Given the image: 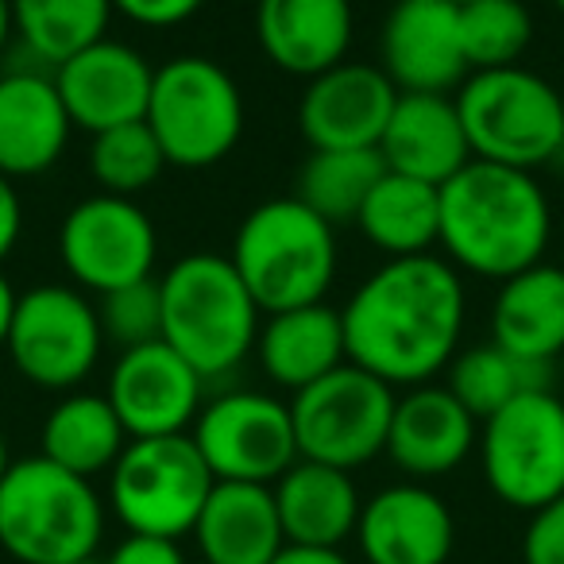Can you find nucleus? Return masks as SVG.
<instances>
[{"label": "nucleus", "instance_id": "1", "mask_svg": "<svg viewBox=\"0 0 564 564\" xmlns=\"http://www.w3.org/2000/svg\"><path fill=\"white\" fill-rule=\"evenodd\" d=\"M468 322L464 274L441 256L387 259L340 310L348 364L387 387L433 383L456 360Z\"/></svg>", "mask_w": 564, "mask_h": 564}, {"label": "nucleus", "instance_id": "2", "mask_svg": "<svg viewBox=\"0 0 564 564\" xmlns=\"http://www.w3.org/2000/svg\"><path fill=\"white\" fill-rule=\"evenodd\" d=\"M437 194V243L456 271L502 282L541 263L553 236V205L533 171L471 159Z\"/></svg>", "mask_w": 564, "mask_h": 564}, {"label": "nucleus", "instance_id": "3", "mask_svg": "<svg viewBox=\"0 0 564 564\" xmlns=\"http://www.w3.org/2000/svg\"><path fill=\"white\" fill-rule=\"evenodd\" d=\"M163 340L205 379H225L256 352L259 306L232 259L194 251L159 279Z\"/></svg>", "mask_w": 564, "mask_h": 564}, {"label": "nucleus", "instance_id": "4", "mask_svg": "<svg viewBox=\"0 0 564 564\" xmlns=\"http://www.w3.org/2000/svg\"><path fill=\"white\" fill-rule=\"evenodd\" d=\"M228 259L259 314L317 306L337 279V228L299 197H271L240 220Z\"/></svg>", "mask_w": 564, "mask_h": 564}, {"label": "nucleus", "instance_id": "5", "mask_svg": "<svg viewBox=\"0 0 564 564\" xmlns=\"http://www.w3.org/2000/svg\"><path fill=\"white\" fill-rule=\"evenodd\" d=\"M105 499L94 479L47 456L12 460L0 479V549L20 564H74L97 556Z\"/></svg>", "mask_w": 564, "mask_h": 564}, {"label": "nucleus", "instance_id": "6", "mask_svg": "<svg viewBox=\"0 0 564 564\" xmlns=\"http://www.w3.org/2000/svg\"><path fill=\"white\" fill-rule=\"evenodd\" d=\"M453 101L471 159L533 171L564 151L561 89L525 66L468 74Z\"/></svg>", "mask_w": 564, "mask_h": 564}, {"label": "nucleus", "instance_id": "7", "mask_svg": "<svg viewBox=\"0 0 564 564\" xmlns=\"http://www.w3.org/2000/svg\"><path fill=\"white\" fill-rule=\"evenodd\" d=\"M243 117V94L225 66L205 55H178L155 70L143 120L155 132L166 163L205 171L236 151Z\"/></svg>", "mask_w": 564, "mask_h": 564}, {"label": "nucleus", "instance_id": "8", "mask_svg": "<svg viewBox=\"0 0 564 564\" xmlns=\"http://www.w3.org/2000/svg\"><path fill=\"white\" fill-rule=\"evenodd\" d=\"M213 484L217 479L189 441V433L135 437L112 464L105 507L117 514V522L128 533L178 541L194 533Z\"/></svg>", "mask_w": 564, "mask_h": 564}, {"label": "nucleus", "instance_id": "9", "mask_svg": "<svg viewBox=\"0 0 564 564\" xmlns=\"http://www.w3.org/2000/svg\"><path fill=\"white\" fill-rule=\"evenodd\" d=\"M479 468L499 502L533 514L564 495V402L530 391L479 422Z\"/></svg>", "mask_w": 564, "mask_h": 564}, {"label": "nucleus", "instance_id": "10", "mask_svg": "<svg viewBox=\"0 0 564 564\" xmlns=\"http://www.w3.org/2000/svg\"><path fill=\"white\" fill-rule=\"evenodd\" d=\"M394 387L356 364H340L291 399L294 441L302 460L356 471L387 448Z\"/></svg>", "mask_w": 564, "mask_h": 564}, {"label": "nucleus", "instance_id": "11", "mask_svg": "<svg viewBox=\"0 0 564 564\" xmlns=\"http://www.w3.org/2000/svg\"><path fill=\"white\" fill-rule=\"evenodd\" d=\"M12 368L43 391H74L94 376L105 333L97 306L74 286H35L17 299L4 340Z\"/></svg>", "mask_w": 564, "mask_h": 564}, {"label": "nucleus", "instance_id": "12", "mask_svg": "<svg viewBox=\"0 0 564 564\" xmlns=\"http://www.w3.org/2000/svg\"><path fill=\"white\" fill-rule=\"evenodd\" d=\"M189 441L217 484H267L299 460L291 402L263 391H225L205 402Z\"/></svg>", "mask_w": 564, "mask_h": 564}, {"label": "nucleus", "instance_id": "13", "mask_svg": "<svg viewBox=\"0 0 564 564\" xmlns=\"http://www.w3.org/2000/svg\"><path fill=\"white\" fill-rule=\"evenodd\" d=\"M58 259L97 299L155 274L159 232L135 197H82L58 225Z\"/></svg>", "mask_w": 564, "mask_h": 564}, {"label": "nucleus", "instance_id": "14", "mask_svg": "<svg viewBox=\"0 0 564 564\" xmlns=\"http://www.w3.org/2000/svg\"><path fill=\"white\" fill-rule=\"evenodd\" d=\"M105 399L117 410L128 437L189 433L205 406V379L166 340L124 348L109 371Z\"/></svg>", "mask_w": 564, "mask_h": 564}, {"label": "nucleus", "instance_id": "15", "mask_svg": "<svg viewBox=\"0 0 564 564\" xmlns=\"http://www.w3.org/2000/svg\"><path fill=\"white\" fill-rule=\"evenodd\" d=\"M379 70L399 94H453L468 78L460 9L448 0H399L379 32Z\"/></svg>", "mask_w": 564, "mask_h": 564}, {"label": "nucleus", "instance_id": "16", "mask_svg": "<svg viewBox=\"0 0 564 564\" xmlns=\"http://www.w3.org/2000/svg\"><path fill=\"white\" fill-rule=\"evenodd\" d=\"M399 89L371 63H337L306 82L299 101V132L314 151L379 148Z\"/></svg>", "mask_w": 564, "mask_h": 564}, {"label": "nucleus", "instance_id": "17", "mask_svg": "<svg viewBox=\"0 0 564 564\" xmlns=\"http://www.w3.org/2000/svg\"><path fill=\"white\" fill-rule=\"evenodd\" d=\"M151 82H155V66L135 47L109 35L55 66V86L66 117L89 135L148 117Z\"/></svg>", "mask_w": 564, "mask_h": 564}, {"label": "nucleus", "instance_id": "18", "mask_svg": "<svg viewBox=\"0 0 564 564\" xmlns=\"http://www.w3.org/2000/svg\"><path fill=\"white\" fill-rule=\"evenodd\" d=\"M356 545L368 564H448L456 518L425 484H391L360 507Z\"/></svg>", "mask_w": 564, "mask_h": 564}, {"label": "nucleus", "instance_id": "19", "mask_svg": "<svg viewBox=\"0 0 564 564\" xmlns=\"http://www.w3.org/2000/svg\"><path fill=\"white\" fill-rule=\"evenodd\" d=\"M479 441V422L448 387L422 383L394 399L387 448L391 464L410 479H441L456 471Z\"/></svg>", "mask_w": 564, "mask_h": 564}, {"label": "nucleus", "instance_id": "20", "mask_svg": "<svg viewBox=\"0 0 564 564\" xmlns=\"http://www.w3.org/2000/svg\"><path fill=\"white\" fill-rule=\"evenodd\" d=\"M70 117L58 97L55 74L17 66L0 74V174L40 178L70 143Z\"/></svg>", "mask_w": 564, "mask_h": 564}, {"label": "nucleus", "instance_id": "21", "mask_svg": "<svg viewBox=\"0 0 564 564\" xmlns=\"http://www.w3.org/2000/svg\"><path fill=\"white\" fill-rule=\"evenodd\" d=\"M352 32V0H256L259 51L294 78L310 82L345 63Z\"/></svg>", "mask_w": 564, "mask_h": 564}, {"label": "nucleus", "instance_id": "22", "mask_svg": "<svg viewBox=\"0 0 564 564\" xmlns=\"http://www.w3.org/2000/svg\"><path fill=\"white\" fill-rule=\"evenodd\" d=\"M376 151L383 155L387 171L430 182L437 189L471 163L453 94H399Z\"/></svg>", "mask_w": 564, "mask_h": 564}, {"label": "nucleus", "instance_id": "23", "mask_svg": "<svg viewBox=\"0 0 564 564\" xmlns=\"http://www.w3.org/2000/svg\"><path fill=\"white\" fill-rule=\"evenodd\" d=\"M271 491L286 545L340 549L348 538H356L364 499L356 491L352 471L299 456L274 479Z\"/></svg>", "mask_w": 564, "mask_h": 564}, {"label": "nucleus", "instance_id": "24", "mask_svg": "<svg viewBox=\"0 0 564 564\" xmlns=\"http://www.w3.org/2000/svg\"><path fill=\"white\" fill-rule=\"evenodd\" d=\"M194 538L205 564H271L286 545L267 484H213Z\"/></svg>", "mask_w": 564, "mask_h": 564}, {"label": "nucleus", "instance_id": "25", "mask_svg": "<svg viewBox=\"0 0 564 564\" xmlns=\"http://www.w3.org/2000/svg\"><path fill=\"white\" fill-rule=\"evenodd\" d=\"M256 360L263 376L282 391L299 394L302 387L317 383L340 364H348L340 310L317 302V306L267 314V322L259 325Z\"/></svg>", "mask_w": 564, "mask_h": 564}, {"label": "nucleus", "instance_id": "26", "mask_svg": "<svg viewBox=\"0 0 564 564\" xmlns=\"http://www.w3.org/2000/svg\"><path fill=\"white\" fill-rule=\"evenodd\" d=\"M491 340L545 368L564 352V267L533 263L499 282L491 302Z\"/></svg>", "mask_w": 564, "mask_h": 564}, {"label": "nucleus", "instance_id": "27", "mask_svg": "<svg viewBox=\"0 0 564 564\" xmlns=\"http://www.w3.org/2000/svg\"><path fill=\"white\" fill-rule=\"evenodd\" d=\"M128 430L120 425L117 410L109 406L105 394L74 391L63 402H55L43 422L40 445L51 464L74 471V476H105L120 460L128 445Z\"/></svg>", "mask_w": 564, "mask_h": 564}, {"label": "nucleus", "instance_id": "28", "mask_svg": "<svg viewBox=\"0 0 564 564\" xmlns=\"http://www.w3.org/2000/svg\"><path fill=\"white\" fill-rule=\"evenodd\" d=\"M364 240L391 259L430 256L441 236V194L430 182L383 171L364 209L356 213Z\"/></svg>", "mask_w": 564, "mask_h": 564}, {"label": "nucleus", "instance_id": "29", "mask_svg": "<svg viewBox=\"0 0 564 564\" xmlns=\"http://www.w3.org/2000/svg\"><path fill=\"white\" fill-rule=\"evenodd\" d=\"M112 0H12V32L40 66H63L109 35Z\"/></svg>", "mask_w": 564, "mask_h": 564}, {"label": "nucleus", "instance_id": "30", "mask_svg": "<svg viewBox=\"0 0 564 564\" xmlns=\"http://www.w3.org/2000/svg\"><path fill=\"white\" fill-rule=\"evenodd\" d=\"M448 391L460 399V406L468 410L476 422L499 414L502 406H510L514 399L530 391H545L549 387V368L545 364H530L522 356L507 352L491 340V345L468 348L456 352V360L448 364Z\"/></svg>", "mask_w": 564, "mask_h": 564}, {"label": "nucleus", "instance_id": "31", "mask_svg": "<svg viewBox=\"0 0 564 564\" xmlns=\"http://www.w3.org/2000/svg\"><path fill=\"white\" fill-rule=\"evenodd\" d=\"M387 163L376 148L352 151H314L299 171V202L310 205L333 228L356 220L376 182L383 178Z\"/></svg>", "mask_w": 564, "mask_h": 564}, {"label": "nucleus", "instance_id": "32", "mask_svg": "<svg viewBox=\"0 0 564 564\" xmlns=\"http://www.w3.org/2000/svg\"><path fill=\"white\" fill-rule=\"evenodd\" d=\"M163 166L166 155L159 148L155 132L148 128V120H132V124L97 132L94 143H89V174L101 186V194H143L151 182H159Z\"/></svg>", "mask_w": 564, "mask_h": 564}, {"label": "nucleus", "instance_id": "33", "mask_svg": "<svg viewBox=\"0 0 564 564\" xmlns=\"http://www.w3.org/2000/svg\"><path fill=\"white\" fill-rule=\"evenodd\" d=\"M460 35L468 70L518 66L533 43V17L522 0H476L460 9Z\"/></svg>", "mask_w": 564, "mask_h": 564}, {"label": "nucleus", "instance_id": "34", "mask_svg": "<svg viewBox=\"0 0 564 564\" xmlns=\"http://www.w3.org/2000/svg\"><path fill=\"white\" fill-rule=\"evenodd\" d=\"M97 322H101L105 340L124 352V348H140L151 340H163V306H159V282L143 279L132 286L101 294L97 306Z\"/></svg>", "mask_w": 564, "mask_h": 564}, {"label": "nucleus", "instance_id": "35", "mask_svg": "<svg viewBox=\"0 0 564 564\" xmlns=\"http://www.w3.org/2000/svg\"><path fill=\"white\" fill-rule=\"evenodd\" d=\"M522 564H564V495L530 514L522 533Z\"/></svg>", "mask_w": 564, "mask_h": 564}, {"label": "nucleus", "instance_id": "36", "mask_svg": "<svg viewBox=\"0 0 564 564\" xmlns=\"http://www.w3.org/2000/svg\"><path fill=\"white\" fill-rule=\"evenodd\" d=\"M205 0H112V12L140 28H178L202 12Z\"/></svg>", "mask_w": 564, "mask_h": 564}, {"label": "nucleus", "instance_id": "37", "mask_svg": "<svg viewBox=\"0 0 564 564\" xmlns=\"http://www.w3.org/2000/svg\"><path fill=\"white\" fill-rule=\"evenodd\" d=\"M101 564H186L178 541L148 538V533H128L124 541L112 545V553Z\"/></svg>", "mask_w": 564, "mask_h": 564}, {"label": "nucleus", "instance_id": "38", "mask_svg": "<svg viewBox=\"0 0 564 564\" xmlns=\"http://www.w3.org/2000/svg\"><path fill=\"white\" fill-rule=\"evenodd\" d=\"M20 232H24V202H20L17 182L0 174V263L17 251Z\"/></svg>", "mask_w": 564, "mask_h": 564}, {"label": "nucleus", "instance_id": "39", "mask_svg": "<svg viewBox=\"0 0 564 564\" xmlns=\"http://www.w3.org/2000/svg\"><path fill=\"white\" fill-rule=\"evenodd\" d=\"M271 564H352L340 549H314V545H282Z\"/></svg>", "mask_w": 564, "mask_h": 564}, {"label": "nucleus", "instance_id": "40", "mask_svg": "<svg viewBox=\"0 0 564 564\" xmlns=\"http://www.w3.org/2000/svg\"><path fill=\"white\" fill-rule=\"evenodd\" d=\"M17 299L20 294L12 291V282L0 274V348L9 340V325H12V310H17Z\"/></svg>", "mask_w": 564, "mask_h": 564}, {"label": "nucleus", "instance_id": "41", "mask_svg": "<svg viewBox=\"0 0 564 564\" xmlns=\"http://www.w3.org/2000/svg\"><path fill=\"white\" fill-rule=\"evenodd\" d=\"M12 35H17L12 32V0H0V55H4Z\"/></svg>", "mask_w": 564, "mask_h": 564}, {"label": "nucleus", "instance_id": "42", "mask_svg": "<svg viewBox=\"0 0 564 564\" xmlns=\"http://www.w3.org/2000/svg\"><path fill=\"white\" fill-rule=\"evenodd\" d=\"M12 456H9V441H4V433H0V479H4V471H9Z\"/></svg>", "mask_w": 564, "mask_h": 564}, {"label": "nucleus", "instance_id": "43", "mask_svg": "<svg viewBox=\"0 0 564 564\" xmlns=\"http://www.w3.org/2000/svg\"><path fill=\"white\" fill-rule=\"evenodd\" d=\"M448 4H456V9H464V4H476V0H448Z\"/></svg>", "mask_w": 564, "mask_h": 564}, {"label": "nucleus", "instance_id": "44", "mask_svg": "<svg viewBox=\"0 0 564 564\" xmlns=\"http://www.w3.org/2000/svg\"><path fill=\"white\" fill-rule=\"evenodd\" d=\"M553 9H556V12H561V17H564V0H553Z\"/></svg>", "mask_w": 564, "mask_h": 564}, {"label": "nucleus", "instance_id": "45", "mask_svg": "<svg viewBox=\"0 0 564 564\" xmlns=\"http://www.w3.org/2000/svg\"><path fill=\"white\" fill-rule=\"evenodd\" d=\"M74 564H101V561H97V556H89V561H74Z\"/></svg>", "mask_w": 564, "mask_h": 564}, {"label": "nucleus", "instance_id": "46", "mask_svg": "<svg viewBox=\"0 0 564 564\" xmlns=\"http://www.w3.org/2000/svg\"><path fill=\"white\" fill-rule=\"evenodd\" d=\"M561 109H564V86H561Z\"/></svg>", "mask_w": 564, "mask_h": 564}, {"label": "nucleus", "instance_id": "47", "mask_svg": "<svg viewBox=\"0 0 564 564\" xmlns=\"http://www.w3.org/2000/svg\"><path fill=\"white\" fill-rule=\"evenodd\" d=\"M202 564H205V561H202Z\"/></svg>", "mask_w": 564, "mask_h": 564}]
</instances>
